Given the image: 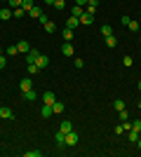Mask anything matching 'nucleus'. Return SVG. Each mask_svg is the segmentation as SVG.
I'll list each match as a JSON object with an SVG mask.
<instances>
[{
	"label": "nucleus",
	"instance_id": "1",
	"mask_svg": "<svg viewBox=\"0 0 141 157\" xmlns=\"http://www.w3.org/2000/svg\"><path fill=\"white\" fill-rule=\"evenodd\" d=\"M78 141H80V138H78V134H75V131H68V134H66V145H68V148H75V145H78Z\"/></svg>",
	"mask_w": 141,
	"mask_h": 157
},
{
	"label": "nucleus",
	"instance_id": "2",
	"mask_svg": "<svg viewBox=\"0 0 141 157\" xmlns=\"http://www.w3.org/2000/svg\"><path fill=\"white\" fill-rule=\"evenodd\" d=\"M35 66H38V68H47V66H49V56H45V54H40V56H38V59H35Z\"/></svg>",
	"mask_w": 141,
	"mask_h": 157
},
{
	"label": "nucleus",
	"instance_id": "3",
	"mask_svg": "<svg viewBox=\"0 0 141 157\" xmlns=\"http://www.w3.org/2000/svg\"><path fill=\"white\" fill-rule=\"evenodd\" d=\"M19 89H21V92H28V89H33V80H31V78H24V80L19 82Z\"/></svg>",
	"mask_w": 141,
	"mask_h": 157
},
{
	"label": "nucleus",
	"instance_id": "4",
	"mask_svg": "<svg viewBox=\"0 0 141 157\" xmlns=\"http://www.w3.org/2000/svg\"><path fill=\"white\" fill-rule=\"evenodd\" d=\"M0 117H2V120H14V113H12V108L2 105V108H0Z\"/></svg>",
	"mask_w": 141,
	"mask_h": 157
},
{
	"label": "nucleus",
	"instance_id": "5",
	"mask_svg": "<svg viewBox=\"0 0 141 157\" xmlns=\"http://www.w3.org/2000/svg\"><path fill=\"white\" fill-rule=\"evenodd\" d=\"M78 26H80V19L71 14V17H68V19H66V28H71V31H73V28H78Z\"/></svg>",
	"mask_w": 141,
	"mask_h": 157
},
{
	"label": "nucleus",
	"instance_id": "6",
	"mask_svg": "<svg viewBox=\"0 0 141 157\" xmlns=\"http://www.w3.org/2000/svg\"><path fill=\"white\" fill-rule=\"evenodd\" d=\"M42 103H49V105H54V103H57V94H52V92H45V94H42Z\"/></svg>",
	"mask_w": 141,
	"mask_h": 157
},
{
	"label": "nucleus",
	"instance_id": "7",
	"mask_svg": "<svg viewBox=\"0 0 141 157\" xmlns=\"http://www.w3.org/2000/svg\"><path fill=\"white\" fill-rule=\"evenodd\" d=\"M54 141H57V145H66V134H64V131H57V134H54Z\"/></svg>",
	"mask_w": 141,
	"mask_h": 157
},
{
	"label": "nucleus",
	"instance_id": "8",
	"mask_svg": "<svg viewBox=\"0 0 141 157\" xmlns=\"http://www.w3.org/2000/svg\"><path fill=\"white\" fill-rule=\"evenodd\" d=\"M61 52L66 54V56H73L75 49H73V45H71V42H64V45H61Z\"/></svg>",
	"mask_w": 141,
	"mask_h": 157
},
{
	"label": "nucleus",
	"instance_id": "9",
	"mask_svg": "<svg viewBox=\"0 0 141 157\" xmlns=\"http://www.w3.org/2000/svg\"><path fill=\"white\" fill-rule=\"evenodd\" d=\"M38 56H40V52H38V49H28L26 61H28V63H35V59H38Z\"/></svg>",
	"mask_w": 141,
	"mask_h": 157
},
{
	"label": "nucleus",
	"instance_id": "10",
	"mask_svg": "<svg viewBox=\"0 0 141 157\" xmlns=\"http://www.w3.org/2000/svg\"><path fill=\"white\" fill-rule=\"evenodd\" d=\"M40 115H42V117H52V115H54L52 105H49V103H42V110H40Z\"/></svg>",
	"mask_w": 141,
	"mask_h": 157
},
{
	"label": "nucleus",
	"instance_id": "11",
	"mask_svg": "<svg viewBox=\"0 0 141 157\" xmlns=\"http://www.w3.org/2000/svg\"><path fill=\"white\" fill-rule=\"evenodd\" d=\"M17 49H19V54H28V49H31V45H28L26 40H21V42H17Z\"/></svg>",
	"mask_w": 141,
	"mask_h": 157
},
{
	"label": "nucleus",
	"instance_id": "12",
	"mask_svg": "<svg viewBox=\"0 0 141 157\" xmlns=\"http://www.w3.org/2000/svg\"><path fill=\"white\" fill-rule=\"evenodd\" d=\"M71 14H73V17H78V19H80L82 14H85V7H80V5H73V7H71Z\"/></svg>",
	"mask_w": 141,
	"mask_h": 157
},
{
	"label": "nucleus",
	"instance_id": "13",
	"mask_svg": "<svg viewBox=\"0 0 141 157\" xmlns=\"http://www.w3.org/2000/svg\"><path fill=\"white\" fill-rule=\"evenodd\" d=\"M59 131H64V134H68V131H73V124H71V120H64L59 127Z\"/></svg>",
	"mask_w": 141,
	"mask_h": 157
},
{
	"label": "nucleus",
	"instance_id": "14",
	"mask_svg": "<svg viewBox=\"0 0 141 157\" xmlns=\"http://www.w3.org/2000/svg\"><path fill=\"white\" fill-rule=\"evenodd\" d=\"M12 10H10V7H5V10H0V21H5V19H12Z\"/></svg>",
	"mask_w": 141,
	"mask_h": 157
},
{
	"label": "nucleus",
	"instance_id": "15",
	"mask_svg": "<svg viewBox=\"0 0 141 157\" xmlns=\"http://www.w3.org/2000/svg\"><path fill=\"white\" fill-rule=\"evenodd\" d=\"M40 14H42V10H40V7H38V5H33V7H31V10H28V17H33V19H38Z\"/></svg>",
	"mask_w": 141,
	"mask_h": 157
},
{
	"label": "nucleus",
	"instance_id": "16",
	"mask_svg": "<svg viewBox=\"0 0 141 157\" xmlns=\"http://www.w3.org/2000/svg\"><path fill=\"white\" fill-rule=\"evenodd\" d=\"M92 21H94V17H92V14H87V12H85V14L80 17V24H82V26H89Z\"/></svg>",
	"mask_w": 141,
	"mask_h": 157
},
{
	"label": "nucleus",
	"instance_id": "17",
	"mask_svg": "<svg viewBox=\"0 0 141 157\" xmlns=\"http://www.w3.org/2000/svg\"><path fill=\"white\" fill-rule=\"evenodd\" d=\"M127 28H129V31H132V33H136V31H141V24H139V21H134V19H129Z\"/></svg>",
	"mask_w": 141,
	"mask_h": 157
},
{
	"label": "nucleus",
	"instance_id": "18",
	"mask_svg": "<svg viewBox=\"0 0 141 157\" xmlns=\"http://www.w3.org/2000/svg\"><path fill=\"white\" fill-rule=\"evenodd\" d=\"M101 35H104V38H106V35H113V26H111V24H104V26H101Z\"/></svg>",
	"mask_w": 141,
	"mask_h": 157
},
{
	"label": "nucleus",
	"instance_id": "19",
	"mask_svg": "<svg viewBox=\"0 0 141 157\" xmlns=\"http://www.w3.org/2000/svg\"><path fill=\"white\" fill-rule=\"evenodd\" d=\"M61 38L66 40V42H71V40H73V31H71V28H64V31H61Z\"/></svg>",
	"mask_w": 141,
	"mask_h": 157
},
{
	"label": "nucleus",
	"instance_id": "20",
	"mask_svg": "<svg viewBox=\"0 0 141 157\" xmlns=\"http://www.w3.org/2000/svg\"><path fill=\"white\" fill-rule=\"evenodd\" d=\"M104 40H106V47H108V49H113V47L118 45V40H115L113 35H106V38H104Z\"/></svg>",
	"mask_w": 141,
	"mask_h": 157
},
{
	"label": "nucleus",
	"instance_id": "21",
	"mask_svg": "<svg viewBox=\"0 0 141 157\" xmlns=\"http://www.w3.org/2000/svg\"><path fill=\"white\" fill-rule=\"evenodd\" d=\"M5 54H7V56H17V54H19V49H17V45H10V47H7V49H5Z\"/></svg>",
	"mask_w": 141,
	"mask_h": 157
},
{
	"label": "nucleus",
	"instance_id": "22",
	"mask_svg": "<svg viewBox=\"0 0 141 157\" xmlns=\"http://www.w3.org/2000/svg\"><path fill=\"white\" fill-rule=\"evenodd\" d=\"M21 94H24V98H26V101H35V96H38L33 89H28V92H21Z\"/></svg>",
	"mask_w": 141,
	"mask_h": 157
},
{
	"label": "nucleus",
	"instance_id": "23",
	"mask_svg": "<svg viewBox=\"0 0 141 157\" xmlns=\"http://www.w3.org/2000/svg\"><path fill=\"white\" fill-rule=\"evenodd\" d=\"M113 108H115V110H125V101H122V98H115V101H113Z\"/></svg>",
	"mask_w": 141,
	"mask_h": 157
},
{
	"label": "nucleus",
	"instance_id": "24",
	"mask_svg": "<svg viewBox=\"0 0 141 157\" xmlns=\"http://www.w3.org/2000/svg\"><path fill=\"white\" fill-rule=\"evenodd\" d=\"M42 26H45L47 33H54V31H57V24H54V21H47V24H42Z\"/></svg>",
	"mask_w": 141,
	"mask_h": 157
},
{
	"label": "nucleus",
	"instance_id": "25",
	"mask_svg": "<svg viewBox=\"0 0 141 157\" xmlns=\"http://www.w3.org/2000/svg\"><path fill=\"white\" fill-rule=\"evenodd\" d=\"M54 10H66V0H54Z\"/></svg>",
	"mask_w": 141,
	"mask_h": 157
},
{
	"label": "nucleus",
	"instance_id": "26",
	"mask_svg": "<svg viewBox=\"0 0 141 157\" xmlns=\"http://www.w3.org/2000/svg\"><path fill=\"white\" fill-rule=\"evenodd\" d=\"M85 12H87V14H92V17H94V14H96V5L87 2V5H85Z\"/></svg>",
	"mask_w": 141,
	"mask_h": 157
},
{
	"label": "nucleus",
	"instance_id": "27",
	"mask_svg": "<svg viewBox=\"0 0 141 157\" xmlns=\"http://www.w3.org/2000/svg\"><path fill=\"white\" fill-rule=\"evenodd\" d=\"M129 141H132V143L139 141V131H136V129H129Z\"/></svg>",
	"mask_w": 141,
	"mask_h": 157
},
{
	"label": "nucleus",
	"instance_id": "28",
	"mask_svg": "<svg viewBox=\"0 0 141 157\" xmlns=\"http://www.w3.org/2000/svg\"><path fill=\"white\" fill-rule=\"evenodd\" d=\"M42 155V150H26L24 152V157H40Z\"/></svg>",
	"mask_w": 141,
	"mask_h": 157
},
{
	"label": "nucleus",
	"instance_id": "29",
	"mask_svg": "<svg viewBox=\"0 0 141 157\" xmlns=\"http://www.w3.org/2000/svg\"><path fill=\"white\" fill-rule=\"evenodd\" d=\"M52 110H54V115H59V113H64V103H59V101H57V103L52 105Z\"/></svg>",
	"mask_w": 141,
	"mask_h": 157
},
{
	"label": "nucleus",
	"instance_id": "30",
	"mask_svg": "<svg viewBox=\"0 0 141 157\" xmlns=\"http://www.w3.org/2000/svg\"><path fill=\"white\" fill-rule=\"evenodd\" d=\"M12 12H14V17H24V14H26V10H24V7H14Z\"/></svg>",
	"mask_w": 141,
	"mask_h": 157
},
{
	"label": "nucleus",
	"instance_id": "31",
	"mask_svg": "<svg viewBox=\"0 0 141 157\" xmlns=\"http://www.w3.org/2000/svg\"><path fill=\"white\" fill-rule=\"evenodd\" d=\"M38 71H40V68H38L35 63H28V75H35Z\"/></svg>",
	"mask_w": 141,
	"mask_h": 157
},
{
	"label": "nucleus",
	"instance_id": "32",
	"mask_svg": "<svg viewBox=\"0 0 141 157\" xmlns=\"http://www.w3.org/2000/svg\"><path fill=\"white\" fill-rule=\"evenodd\" d=\"M21 7H24V10H26V14H28V10L33 7V0H24V2H21Z\"/></svg>",
	"mask_w": 141,
	"mask_h": 157
},
{
	"label": "nucleus",
	"instance_id": "33",
	"mask_svg": "<svg viewBox=\"0 0 141 157\" xmlns=\"http://www.w3.org/2000/svg\"><path fill=\"white\" fill-rule=\"evenodd\" d=\"M7 2H10V7L14 10V7H21V2H24V0H7Z\"/></svg>",
	"mask_w": 141,
	"mask_h": 157
},
{
	"label": "nucleus",
	"instance_id": "34",
	"mask_svg": "<svg viewBox=\"0 0 141 157\" xmlns=\"http://www.w3.org/2000/svg\"><path fill=\"white\" fill-rule=\"evenodd\" d=\"M122 66H127V68H129V66H132V56H122Z\"/></svg>",
	"mask_w": 141,
	"mask_h": 157
},
{
	"label": "nucleus",
	"instance_id": "35",
	"mask_svg": "<svg viewBox=\"0 0 141 157\" xmlns=\"http://www.w3.org/2000/svg\"><path fill=\"white\" fill-rule=\"evenodd\" d=\"M118 113H120V122H127V120H129L127 117V110H118Z\"/></svg>",
	"mask_w": 141,
	"mask_h": 157
},
{
	"label": "nucleus",
	"instance_id": "36",
	"mask_svg": "<svg viewBox=\"0 0 141 157\" xmlns=\"http://www.w3.org/2000/svg\"><path fill=\"white\" fill-rule=\"evenodd\" d=\"M132 129H136V131H141V120H134V122H132Z\"/></svg>",
	"mask_w": 141,
	"mask_h": 157
},
{
	"label": "nucleus",
	"instance_id": "37",
	"mask_svg": "<svg viewBox=\"0 0 141 157\" xmlns=\"http://www.w3.org/2000/svg\"><path fill=\"white\" fill-rule=\"evenodd\" d=\"M38 21H40V24H47V21H49V17H47V14H40V17H38Z\"/></svg>",
	"mask_w": 141,
	"mask_h": 157
},
{
	"label": "nucleus",
	"instance_id": "38",
	"mask_svg": "<svg viewBox=\"0 0 141 157\" xmlns=\"http://www.w3.org/2000/svg\"><path fill=\"white\" fill-rule=\"evenodd\" d=\"M5 66H7V59H5V56H2V54H0V71H2Z\"/></svg>",
	"mask_w": 141,
	"mask_h": 157
},
{
	"label": "nucleus",
	"instance_id": "39",
	"mask_svg": "<svg viewBox=\"0 0 141 157\" xmlns=\"http://www.w3.org/2000/svg\"><path fill=\"white\" fill-rule=\"evenodd\" d=\"M113 131H115V134H122V131H125V127H122V122H120V124H118V127H115Z\"/></svg>",
	"mask_w": 141,
	"mask_h": 157
},
{
	"label": "nucleus",
	"instance_id": "40",
	"mask_svg": "<svg viewBox=\"0 0 141 157\" xmlns=\"http://www.w3.org/2000/svg\"><path fill=\"white\" fill-rule=\"evenodd\" d=\"M87 2H89V0H75V5H80V7H85Z\"/></svg>",
	"mask_w": 141,
	"mask_h": 157
},
{
	"label": "nucleus",
	"instance_id": "41",
	"mask_svg": "<svg viewBox=\"0 0 141 157\" xmlns=\"http://www.w3.org/2000/svg\"><path fill=\"white\" fill-rule=\"evenodd\" d=\"M42 2H45L47 7H52V5H54V0H42Z\"/></svg>",
	"mask_w": 141,
	"mask_h": 157
},
{
	"label": "nucleus",
	"instance_id": "42",
	"mask_svg": "<svg viewBox=\"0 0 141 157\" xmlns=\"http://www.w3.org/2000/svg\"><path fill=\"white\" fill-rule=\"evenodd\" d=\"M136 145H139V150H141V136H139V141H136Z\"/></svg>",
	"mask_w": 141,
	"mask_h": 157
},
{
	"label": "nucleus",
	"instance_id": "43",
	"mask_svg": "<svg viewBox=\"0 0 141 157\" xmlns=\"http://www.w3.org/2000/svg\"><path fill=\"white\" fill-rule=\"evenodd\" d=\"M89 2H92V5H99V0H89Z\"/></svg>",
	"mask_w": 141,
	"mask_h": 157
},
{
	"label": "nucleus",
	"instance_id": "44",
	"mask_svg": "<svg viewBox=\"0 0 141 157\" xmlns=\"http://www.w3.org/2000/svg\"><path fill=\"white\" fill-rule=\"evenodd\" d=\"M0 54H5V49H2V47H0Z\"/></svg>",
	"mask_w": 141,
	"mask_h": 157
},
{
	"label": "nucleus",
	"instance_id": "45",
	"mask_svg": "<svg viewBox=\"0 0 141 157\" xmlns=\"http://www.w3.org/2000/svg\"><path fill=\"white\" fill-rule=\"evenodd\" d=\"M139 92H141V82H139Z\"/></svg>",
	"mask_w": 141,
	"mask_h": 157
},
{
	"label": "nucleus",
	"instance_id": "46",
	"mask_svg": "<svg viewBox=\"0 0 141 157\" xmlns=\"http://www.w3.org/2000/svg\"><path fill=\"white\" fill-rule=\"evenodd\" d=\"M139 108H141V101H139Z\"/></svg>",
	"mask_w": 141,
	"mask_h": 157
}]
</instances>
